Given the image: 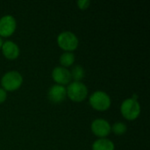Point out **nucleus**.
<instances>
[{"instance_id":"1","label":"nucleus","mask_w":150,"mask_h":150,"mask_svg":"<svg viewBox=\"0 0 150 150\" xmlns=\"http://www.w3.org/2000/svg\"><path fill=\"white\" fill-rule=\"evenodd\" d=\"M120 112L122 116L127 120H134L141 114V105L137 99L127 98L120 105Z\"/></svg>"},{"instance_id":"2","label":"nucleus","mask_w":150,"mask_h":150,"mask_svg":"<svg viewBox=\"0 0 150 150\" xmlns=\"http://www.w3.org/2000/svg\"><path fill=\"white\" fill-rule=\"evenodd\" d=\"M22 83L23 76L16 70L6 72L1 78V85L5 91H13L18 90L22 85Z\"/></svg>"},{"instance_id":"3","label":"nucleus","mask_w":150,"mask_h":150,"mask_svg":"<svg viewBox=\"0 0 150 150\" xmlns=\"http://www.w3.org/2000/svg\"><path fill=\"white\" fill-rule=\"evenodd\" d=\"M89 103L91 106L97 111H106L110 108L112 100L106 92L103 91H97L91 95Z\"/></svg>"},{"instance_id":"4","label":"nucleus","mask_w":150,"mask_h":150,"mask_svg":"<svg viewBox=\"0 0 150 150\" xmlns=\"http://www.w3.org/2000/svg\"><path fill=\"white\" fill-rule=\"evenodd\" d=\"M67 96L70 100L74 102L83 101L88 95V89L86 85L82 82H72L70 83L67 89Z\"/></svg>"},{"instance_id":"5","label":"nucleus","mask_w":150,"mask_h":150,"mask_svg":"<svg viewBox=\"0 0 150 150\" xmlns=\"http://www.w3.org/2000/svg\"><path fill=\"white\" fill-rule=\"evenodd\" d=\"M57 44L65 52H72L77 48L79 41L75 33L69 31H65L58 35Z\"/></svg>"},{"instance_id":"6","label":"nucleus","mask_w":150,"mask_h":150,"mask_svg":"<svg viewBox=\"0 0 150 150\" xmlns=\"http://www.w3.org/2000/svg\"><path fill=\"white\" fill-rule=\"evenodd\" d=\"M91 129L96 136L105 138L111 133V125L105 119H96L91 122Z\"/></svg>"},{"instance_id":"7","label":"nucleus","mask_w":150,"mask_h":150,"mask_svg":"<svg viewBox=\"0 0 150 150\" xmlns=\"http://www.w3.org/2000/svg\"><path fill=\"white\" fill-rule=\"evenodd\" d=\"M17 22L13 16L4 15L0 18V37H9L16 30Z\"/></svg>"},{"instance_id":"8","label":"nucleus","mask_w":150,"mask_h":150,"mask_svg":"<svg viewBox=\"0 0 150 150\" xmlns=\"http://www.w3.org/2000/svg\"><path fill=\"white\" fill-rule=\"evenodd\" d=\"M67 96L66 88L63 85L54 84L47 91V98L53 104L62 103Z\"/></svg>"},{"instance_id":"9","label":"nucleus","mask_w":150,"mask_h":150,"mask_svg":"<svg viewBox=\"0 0 150 150\" xmlns=\"http://www.w3.org/2000/svg\"><path fill=\"white\" fill-rule=\"evenodd\" d=\"M52 77L53 80L60 85L69 84L71 81V74L69 69H67L64 67L57 66L55 67L52 71Z\"/></svg>"},{"instance_id":"10","label":"nucleus","mask_w":150,"mask_h":150,"mask_svg":"<svg viewBox=\"0 0 150 150\" xmlns=\"http://www.w3.org/2000/svg\"><path fill=\"white\" fill-rule=\"evenodd\" d=\"M1 49L4 56L9 60H14L18 58L20 53L18 46L12 40L4 41L1 47Z\"/></svg>"},{"instance_id":"11","label":"nucleus","mask_w":150,"mask_h":150,"mask_svg":"<svg viewBox=\"0 0 150 150\" xmlns=\"http://www.w3.org/2000/svg\"><path fill=\"white\" fill-rule=\"evenodd\" d=\"M92 150H115V145L106 138H100L93 142Z\"/></svg>"},{"instance_id":"12","label":"nucleus","mask_w":150,"mask_h":150,"mask_svg":"<svg viewBox=\"0 0 150 150\" xmlns=\"http://www.w3.org/2000/svg\"><path fill=\"white\" fill-rule=\"evenodd\" d=\"M75 62V54L72 52H64L60 56V63L62 67L67 68L71 66Z\"/></svg>"},{"instance_id":"13","label":"nucleus","mask_w":150,"mask_h":150,"mask_svg":"<svg viewBox=\"0 0 150 150\" xmlns=\"http://www.w3.org/2000/svg\"><path fill=\"white\" fill-rule=\"evenodd\" d=\"M71 78L75 80V82H81L85 76L84 69L81 65H75L71 69Z\"/></svg>"},{"instance_id":"14","label":"nucleus","mask_w":150,"mask_h":150,"mask_svg":"<svg viewBox=\"0 0 150 150\" xmlns=\"http://www.w3.org/2000/svg\"><path fill=\"white\" fill-rule=\"evenodd\" d=\"M111 131H112L116 135H123L127 131V127L123 122H116L111 126Z\"/></svg>"},{"instance_id":"15","label":"nucleus","mask_w":150,"mask_h":150,"mask_svg":"<svg viewBox=\"0 0 150 150\" xmlns=\"http://www.w3.org/2000/svg\"><path fill=\"white\" fill-rule=\"evenodd\" d=\"M76 4H77V6L79 7V9L85 10L90 6L91 1L90 0H78L76 2Z\"/></svg>"},{"instance_id":"16","label":"nucleus","mask_w":150,"mask_h":150,"mask_svg":"<svg viewBox=\"0 0 150 150\" xmlns=\"http://www.w3.org/2000/svg\"><path fill=\"white\" fill-rule=\"evenodd\" d=\"M7 98V93L6 91L3 89V88H0V104L4 103Z\"/></svg>"},{"instance_id":"17","label":"nucleus","mask_w":150,"mask_h":150,"mask_svg":"<svg viewBox=\"0 0 150 150\" xmlns=\"http://www.w3.org/2000/svg\"><path fill=\"white\" fill-rule=\"evenodd\" d=\"M3 45V40H2V38L0 37V49H1V47Z\"/></svg>"}]
</instances>
